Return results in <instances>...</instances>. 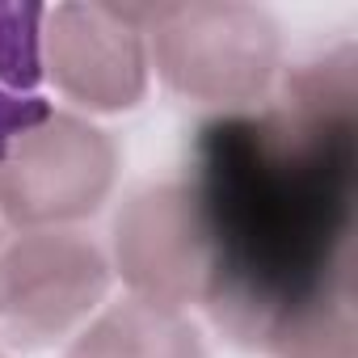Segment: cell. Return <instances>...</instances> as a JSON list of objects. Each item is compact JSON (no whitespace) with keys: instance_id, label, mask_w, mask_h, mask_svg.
<instances>
[{"instance_id":"obj_1","label":"cell","mask_w":358,"mask_h":358,"mask_svg":"<svg viewBox=\"0 0 358 358\" xmlns=\"http://www.w3.org/2000/svg\"><path fill=\"white\" fill-rule=\"evenodd\" d=\"M358 55L316 51L253 110L199 127L182 177L207 245L203 312L257 358H358Z\"/></svg>"},{"instance_id":"obj_2","label":"cell","mask_w":358,"mask_h":358,"mask_svg":"<svg viewBox=\"0 0 358 358\" xmlns=\"http://www.w3.org/2000/svg\"><path fill=\"white\" fill-rule=\"evenodd\" d=\"M148 68L164 89L224 114L253 110L282 76L278 22L241 0H190V5H135Z\"/></svg>"},{"instance_id":"obj_3","label":"cell","mask_w":358,"mask_h":358,"mask_svg":"<svg viewBox=\"0 0 358 358\" xmlns=\"http://www.w3.org/2000/svg\"><path fill=\"white\" fill-rule=\"evenodd\" d=\"M110 257L76 228H34L0 245V345L51 350L106 303Z\"/></svg>"},{"instance_id":"obj_4","label":"cell","mask_w":358,"mask_h":358,"mask_svg":"<svg viewBox=\"0 0 358 358\" xmlns=\"http://www.w3.org/2000/svg\"><path fill=\"white\" fill-rule=\"evenodd\" d=\"M118 182V143L80 114L51 110L0 156V224L72 228L101 211Z\"/></svg>"},{"instance_id":"obj_5","label":"cell","mask_w":358,"mask_h":358,"mask_svg":"<svg viewBox=\"0 0 358 358\" xmlns=\"http://www.w3.org/2000/svg\"><path fill=\"white\" fill-rule=\"evenodd\" d=\"M43 80L89 114L135 110L148 93V38L135 5H55L38 26Z\"/></svg>"},{"instance_id":"obj_6","label":"cell","mask_w":358,"mask_h":358,"mask_svg":"<svg viewBox=\"0 0 358 358\" xmlns=\"http://www.w3.org/2000/svg\"><path fill=\"white\" fill-rule=\"evenodd\" d=\"M106 257L135 299L182 312L199 303L207 282V245L186 182H160L131 194L114 215Z\"/></svg>"},{"instance_id":"obj_7","label":"cell","mask_w":358,"mask_h":358,"mask_svg":"<svg viewBox=\"0 0 358 358\" xmlns=\"http://www.w3.org/2000/svg\"><path fill=\"white\" fill-rule=\"evenodd\" d=\"M64 358H211V350L182 308L127 295L101 308L68 341Z\"/></svg>"},{"instance_id":"obj_8","label":"cell","mask_w":358,"mask_h":358,"mask_svg":"<svg viewBox=\"0 0 358 358\" xmlns=\"http://www.w3.org/2000/svg\"><path fill=\"white\" fill-rule=\"evenodd\" d=\"M38 26L43 5H0V156L22 131L51 114L43 97Z\"/></svg>"},{"instance_id":"obj_9","label":"cell","mask_w":358,"mask_h":358,"mask_svg":"<svg viewBox=\"0 0 358 358\" xmlns=\"http://www.w3.org/2000/svg\"><path fill=\"white\" fill-rule=\"evenodd\" d=\"M0 358H9V354H5V345H0Z\"/></svg>"},{"instance_id":"obj_10","label":"cell","mask_w":358,"mask_h":358,"mask_svg":"<svg viewBox=\"0 0 358 358\" xmlns=\"http://www.w3.org/2000/svg\"><path fill=\"white\" fill-rule=\"evenodd\" d=\"M0 228H5V224H0Z\"/></svg>"}]
</instances>
